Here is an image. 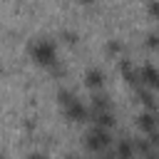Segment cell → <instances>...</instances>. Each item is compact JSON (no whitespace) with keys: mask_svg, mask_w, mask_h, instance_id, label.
I'll list each match as a JSON object with an SVG mask.
<instances>
[{"mask_svg":"<svg viewBox=\"0 0 159 159\" xmlns=\"http://www.w3.org/2000/svg\"><path fill=\"white\" fill-rule=\"evenodd\" d=\"M147 159H159V152H152V154H149Z\"/></svg>","mask_w":159,"mask_h":159,"instance_id":"cell-20","label":"cell"},{"mask_svg":"<svg viewBox=\"0 0 159 159\" xmlns=\"http://www.w3.org/2000/svg\"><path fill=\"white\" fill-rule=\"evenodd\" d=\"M62 37L72 45V42H77V32H72V30H62Z\"/></svg>","mask_w":159,"mask_h":159,"instance_id":"cell-15","label":"cell"},{"mask_svg":"<svg viewBox=\"0 0 159 159\" xmlns=\"http://www.w3.org/2000/svg\"><path fill=\"white\" fill-rule=\"evenodd\" d=\"M67 159H82V157H77V154H70V157H67Z\"/></svg>","mask_w":159,"mask_h":159,"instance_id":"cell-21","label":"cell"},{"mask_svg":"<svg viewBox=\"0 0 159 159\" xmlns=\"http://www.w3.org/2000/svg\"><path fill=\"white\" fill-rule=\"evenodd\" d=\"M65 117H67L70 122H84V119H87V107H84L80 99H75L70 107H65Z\"/></svg>","mask_w":159,"mask_h":159,"instance_id":"cell-4","label":"cell"},{"mask_svg":"<svg viewBox=\"0 0 159 159\" xmlns=\"http://www.w3.org/2000/svg\"><path fill=\"white\" fill-rule=\"evenodd\" d=\"M102 159H117V157H102Z\"/></svg>","mask_w":159,"mask_h":159,"instance_id":"cell-22","label":"cell"},{"mask_svg":"<svg viewBox=\"0 0 159 159\" xmlns=\"http://www.w3.org/2000/svg\"><path fill=\"white\" fill-rule=\"evenodd\" d=\"M149 12H152L154 17H159V2H149Z\"/></svg>","mask_w":159,"mask_h":159,"instance_id":"cell-16","label":"cell"},{"mask_svg":"<svg viewBox=\"0 0 159 159\" xmlns=\"http://www.w3.org/2000/svg\"><path fill=\"white\" fill-rule=\"evenodd\" d=\"M52 75H57V77L65 75V67H62V65H52Z\"/></svg>","mask_w":159,"mask_h":159,"instance_id":"cell-17","label":"cell"},{"mask_svg":"<svg viewBox=\"0 0 159 159\" xmlns=\"http://www.w3.org/2000/svg\"><path fill=\"white\" fill-rule=\"evenodd\" d=\"M134 149L149 157V154H152V142H147V139H137V142H134Z\"/></svg>","mask_w":159,"mask_h":159,"instance_id":"cell-12","label":"cell"},{"mask_svg":"<svg viewBox=\"0 0 159 159\" xmlns=\"http://www.w3.org/2000/svg\"><path fill=\"white\" fill-rule=\"evenodd\" d=\"M57 102H60L62 107H70V104L75 102V92H72V89H65V87L57 89Z\"/></svg>","mask_w":159,"mask_h":159,"instance_id":"cell-11","label":"cell"},{"mask_svg":"<svg viewBox=\"0 0 159 159\" xmlns=\"http://www.w3.org/2000/svg\"><path fill=\"white\" fill-rule=\"evenodd\" d=\"M132 154H134V144L129 139H122L117 144V159H132Z\"/></svg>","mask_w":159,"mask_h":159,"instance_id":"cell-9","label":"cell"},{"mask_svg":"<svg viewBox=\"0 0 159 159\" xmlns=\"http://www.w3.org/2000/svg\"><path fill=\"white\" fill-rule=\"evenodd\" d=\"M27 50H30V55H32L35 62H40V65H55V45L47 37H35Z\"/></svg>","mask_w":159,"mask_h":159,"instance_id":"cell-1","label":"cell"},{"mask_svg":"<svg viewBox=\"0 0 159 159\" xmlns=\"http://www.w3.org/2000/svg\"><path fill=\"white\" fill-rule=\"evenodd\" d=\"M27 159H47V157H45V154H42V152H32V154H30V157H27Z\"/></svg>","mask_w":159,"mask_h":159,"instance_id":"cell-19","label":"cell"},{"mask_svg":"<svg viewBox=\"0 0 159 159\" xmlns=\"http://www.w3.org/2000/svg\"><path fill=\"white\" fill-rule=\"evenodd\" d=\"M84 82H87V87H102L104 84V72L99 67H89L84 72Z\"/></svg>","mask_w":159,"mask_h":159,"instance_id":"cell-6","label":"cell"},{"mask_svg":"<svg viewBox=\"0 0 159 159\" xmlns=\"http://www.w3.org/2000/svg\"><path fill=\"white\" fill-rule=\"evenodd\" d=\"M142 80H144L149 87L159 89V70H157L154 65H144V67H142Z\"/></svg>","mask_w":159,"mask_h":159,"instance_id":"cell-7","label":"cell"},{"mask_svg":"<svg viewBox=\"0 0 159 159\" xmlns=\"http://www.w3.org/2000/svg\"><path fill=\"white\" fill-rule=\"evenodd\" d=\"M92 107H94L97 112H104V109H109V94H104V92H97V94L92 97Z\"/></svg>","mask_w":159,"mask_h":159,"instance_id":"cell-10","label":"cell"},{"mask_svg":"<svg viewBox=\"0 0 159 159\" xmlns=\"http://www.w3.org/2000/svg\"><path fill=\"white\" fill-rule=\"evenodd\" d=\"M92 119H94V124L97 127H102V129H107V127H112L114 124V114H112V109H104V112H92Z\"/></svg>","mask_w":159,"mask_h":159,"instance_id":"cell-8","label":"cell"},{"mask_svg":"<svg viewBox=\"0 0 159 159\" xmlns=\"http://www.w3.org/2000/svg\"><path fill=\"white\" fill-rule=\"evenodd\" d=\"M122 50H124L122 40H109V42H107V52H109V55H117V52H122Z\"/></svg>","mask_w":159,"mask_h":159,"instance_id":"cell-13","label":"cell"},{"mask_svg":"<svg viewBox=\"0 0 159 159\" xmlns=\"http://www.w3.org/2000/svg\"><path fill=\"white\" fill-rule=\"evenodd\" d=\"M147 47H159V32L157 30L147 35Z\"/></svg>","mask_w":159,"mask_h":159,"instance_id":"cell-14","label":"cell"},{"mask_svg":"<svg viewBox=\"0 0 159 159\" xmlns=\"http://www.w3.org/2000/svg\"><path fill=\"white\" fill-rule=\"evenodd\" d=\"M84 144H87V149H92V152L104 149V147L109 144V134H107V129H102V127L89 129V132H87V137H84Z\"/></svg>","mask_w":159,"mask_h":159,"instance_id":"cell-2","label":"cell"},{"mask_svg":"<svg viewBox=\"0 0 159 159\" xmlns=\"http://www.w3.org/2000/svg\"><path fill=\"white\" fill-rule=\"evenodd\" d=\"M134 122H137L139 129H144V132L152 134V132H157V127H159V114H157V112H142Z\"/></svg>","mask_w":159,"mask_h":159,"instance_id":"cell-3","label":"cell"},{"mask_svg":"<svg viewBox=\"0 0 159 159\" xmlns=\"http://www.w3.org/2000/svg\"><path fill=\"white\" fill-rule=\"evenodd\" d=\"M149 142H152V144H159V132H152V134H149Z\"/></svg>","mask_w":159,"mask_h":159,"instance_id":"cell-18","label":"cell"},{"mask_svg":"<svg viewBox=\"0 0 159 159\" xmlns=\"http://www.w3.org/2000/svg\"><path fill=\"white\" fill-rule=\"evenodd\" d=\"M134 99H137V102H142V104L147 107V112H154V109H157V104H159V102H157V97H154L149 89H144V87H139V89H137Z\"/></svg>","mask_w":159,"mask_h":159,"instance_id":"cell-5","label":"cell"}]
</instances>
